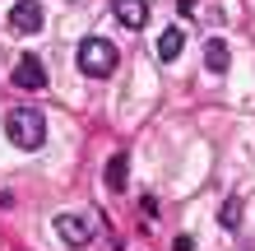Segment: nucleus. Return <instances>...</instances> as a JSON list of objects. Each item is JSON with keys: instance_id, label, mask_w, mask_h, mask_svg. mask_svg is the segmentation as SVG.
<instances>
[{"instance_id": "obj_1", "label": "nucleus", "mask_w": 255, "mask_h": 251, "mask_svg": "<svg viewBox=\"0 0 255 251\" xmlns=\"http://www.w3.org/2000/svg\"><path fill=\"white\" fill-rule=\"evenodd\" d=\"M5 135L14 149H42L47 144V116H42L37 107H9L5 112Z\"/></svg>"}, {"instance_id": "obj_2", "label": "nucleus", "mask_w": 255, "mask_h": 251, "mask_svg": "<svg viewBox=\"0 0 255 251\" xmlns=\"http://www.w3.org/2000/svg\"><path fill=\"white\" fill-rule=\"evenodd\" d=\"M74 61H79V75L107 79L116 70V61H121V51H116V42H107V37H84L79 51H74Z\"/></svg>"}, {"instance_id": "obj_3", "label": "nucleus", "mask_w": 255, "mask_h": 251, "mask_svg": "<svg viewBox=\"0 0 255 251\" xmlns=\"http://www.w3.org/2000/svg\"><path fill=\"white\" fill-rule=\"evenodd\" d=\"M5 23H9V33H19V37H33V33H42L47 14H42V5H37V0H14Z\"/></svg>"}, {"instance_id": "obj_4", "label": "nucleus", "mask_w": 255, "mask_h": 251, "mask_svg": "<svg viewBox=\"0 0 255 251\" xmlns=\"http://www.w3.org/2000/svg\"><path fill=\"white\" fill-rule=\"evenodd\" d=\"M56 238L65 247H88L93 242V219L88 214H56Z\"/></svg>"}, {"instance_id": "obj_5", "label": "nucleus", "mask_w": 255, "mask_h": 251, "mask_svg": "<svg viewBox=\"0 0 255 251\" xmlns=\"http://www.w3.org/2000/svg\"><path fill=\"white\" fill-rule=\"evenodd\" d=\"M112 14L121 19V28H130V33H139V28L148 23V5L144 0H112Z\"/></svg>"}, {"instance_id": "obj_6", "label": "nucleus", "mask_w": 255, "mask_h": 251, "mask_svg": "<svg viewBox=\"0 0 255 251\" xmlns=\"http://www.w3.org/2000/svg\"><path fill=\"white\" fill-rule=\"evenodd\" d=\"M9 79L19 88H42V84H47V65H42L37 56H19V65H14Z\"/></svg>"}, {"instance_id": "obj_7", "label": "nucleus", "mask_w": 255, "mask_h": 251, "mask_svg": "<svg viewBox=\"0 0 255 251\" xmlns=\"http://www.w3.org/2000/svg\"><path fill=\"white\" fill-rule=\"evenodd\" d=\"M228 65H232L228 42H223V37H209L204 42V70H209V75H228Z\"/></svg>"}, {"instance_id": "obj_8", "label": "nucleus", "mask_w": 255, "mask_h": 251, "mask_svg": "<svg viewBox=\"0 0 255 251\" xmlns=\"http://www.w3.org/2000/svg\"><path fill=\"white\" fill-rule=\"evenodd\" d=\"M102 177H107V191H126V182H130V158L126 154H112Z\"/></svg>"}, {"instance_id": "obj_9", "label": "nucleus", "mask_w": 255, "mask_h": 251, "mask_svg": "<svg viewBox=\"0 0 255 251\" xmlns=\"http://www.w3.org/2000/svg\"><path fill=\"white\" fill-rule=\"evenodd\" d=\"M181 47H186V33H181V28H162V33H158V61H176Z\"/></svg>"}, {"instance_id": "obj_10", "label": "nucleus", "mask_w": 255, "mask_h": 251, "mask_svg": "<svg viewBox=\"0 0 255 251\" xmlns=\"http://www.w3.org/2000/svg\"><path fill=\"white\" fill-rule=\"evenodd\" d=\"M218 224L228 228V233H237V228H242V200H223V210H218Z\"/></svg>"}, {"instance_id": "obj_11", "label": "nucleus", "mask_w": 255, "mask_h": 251, "mask_svg": "<svg viewBox=\"0 0 255 251\" xmlns=\"http://www.w3.org/2000/svg\"><path fill=\"white\" fill-rule=\"evenodd\" d=\"M176 9H181V14H195V0H176Z\"/></svg>"}]
</instances>
